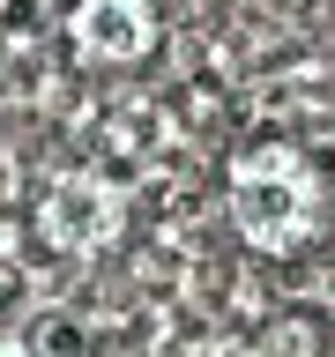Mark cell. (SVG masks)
Returning <instances> with one entry per match:
<instances>
[{"label": "cell", "instance_id": "277c9868", "mask_svg": "<svg viewBox=\"0 0 335 357\" xmlns=\"http://www.w3.org/2000/svg\"><path fill=\"white\" fill-rule=\"evenodd\" d=\"M8 357H22V350H8Z\"/></svg>", "mask_w": 335, "mask_h": 357}, {"label": "cell", "instance_id": "3957f363", "mask_svg": "<svg viewBox=\"0 0 335 357\" xmlns=\"http://www.w3.org/2000/svg\"><path fill=\"white\" fill-rule=\"evenodd\" d=\"M119 223H127V194H119L112 178H97V172L52 178V194H45V208H38V231L60 245V253H105V245L119 238Z\"/></svg>", "mask_w": 335, "mask_h": 357}, {"label": "cell", "instance_id": "7a4b0ae2", "mask_svg": "<svg viewBox=\"0 0 335 357\" xmlns=\"http://www.w3.org/2000/svg\"><path fill=\"white\" fill-rule=\"evenodd\" d=\"M164 38L156 0H75L67 8V45L82 67H134Z\"/></svg>", "mask_w": 335, "mask_h": 357}, {"label": "cell", "instance_id": "6da1fadb", "mask_svg": "<svg viewBox=\"0 0 335 357\" xmlns=\"http://www.w3.org/2000/svg\"><path fill=\"white\" fill-rule=\"evenodd\" d=\"M223 216L261 261H298L335 231V178L298 142H246L223 164Z\"/></svg>", "mask_w": 335, "mask_h": 357}]
</instances>
